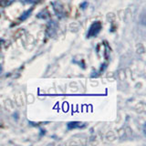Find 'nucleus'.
<instances>
[{"instance_id":"f257e3e1","label":"nucleus","mask_w":146,"mask_h":146,"mask_svg":"<svg viewBox=\"0 0 146 146\" xmlns=\"http://www.w3.org/2000/svg\"><path fill=\"white\" fill-rule=\"evenodd\" d=\"M102 25L100 21L93 22L91 26L90 27L88 33H87V38H92V36H96L99 33L100 29H102Z\"/></svg>"},{"instance_id":"f03ea898","label":"nucleus","mask_w":146,"mask_h":146,"mask_svg":"<svg viewBox=\"0 0 146 146\" xmlns=\"http://www.w3.org/2000/svg\"><path fill=\"white\" fill-rule=\"evenodd\" d=\"M57 24L55 23V21H49V23L48 24V27H47V36H52L55 32L57 30Z\"/></svg>"},{"instance_id":"7ed1b4c3","label":"nucleus","mask_w":146,"mask_h":146,"mask_svg":"<svg viewBox=\"0 0 146 146\" xmlns=\"http://www.w3.org/2000/svg\"><path fill=\"white\" fill-rule=\"evenodd\" d=\"M53 7H54V10L56 12L57 16L59 17H62L65 16V11H64V8L60 6V4L59 3H53Z\"/></svg>"},{"instance_id":"20e7f679","label":"nucleus","mask_w":146,"mask_h":146,"mask_svg":"<svg viewBox=\"0 0 146 146\" xmlns=\"http://www.w3.org/2000/svg\"><path fill=\"white\" fill-rule=\"evenodd\" d=\"M84 127V124L80 121H71L68 123V130H73V129H78V128Z\"/></svg>"},{"instance_id":"39448f33","label":"nucleus","mask_w":146,"mask_h":146,"mask_svg":"<svg viewBox=\"0 0 146 146\" xmlns=\"http://www.w3.org/2000/svg\"><path fill=\"white\" fill-rule=\"evenodd\" d=\"M32 13V8L30 9V10H27V11H26V12H24L22 14V16L19 17V20L21 21H23V20H25V19H27V17H29V16H30V14Z\"/></svg>"},{"instance_id":"423d86ee","label":"nucleus","mask_w":146,"mask_h":146,"mask_svg":"<svg viewBox=\"0 0 146 146\" xmlns=\"http://www.w3.org/2000/svg\"><path fill=\"white\" fill-rule=\"evenodd\" d=\"M8 3V0H0V6L1 7H6Z\"/></svg>"},{"instance_id":"0eeeda50","label":"nucleus","mask_w":146,"mask_h":146,"mask_svg":"<svg viewBox=\"0 0 146 146\" xmlns=\"http://www.w3.org/2000/svg\"><path fill=\"white\" fill-rule=\"evenodd\" d=\"M38 0H26V3H36Z\"/></svg>"},{"instance_id":"6e6552de","label":"nucleus","mask_w":146,"mask_h":146,"mask_svg":"<svg viewBox=\"0 0 146 146\" xmlns=\"http://www.w3.org/2000/svg\"><path fill=\"white\" fill-rule=\"evenodd\" d=\"M2 70H3V68H2V66L0 65V74H1V73H2Z\"/></svg>"}]
</instances>
